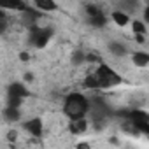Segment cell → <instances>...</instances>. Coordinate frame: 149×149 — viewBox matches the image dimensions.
<instances>
[{
  "mask_svg": "<svg viewBox=\"0 0 149 149\" xmlns=\"http://www.w3.org/2000/svg\"><path fill=\"white\" fill-rule=\"evenodd\" d=\"M90 128L88 118H76V119H68V132L72 135H83Z\"/></svg>",
  "mask_w": 149,
  "mask_h": 149,
  "instance_id": "obj_4",
  "label": "cell"
},
{
  "mask_svg": "<svg viewBox=\"0 0 149 149\" xmlns=\"http://www.w3.org/2000/svg\"><path fill=\"white\" fill-rule=\"evenodd\" d=\"M21 104H23V98H19V97H9V95H7V105L21 107Z\"/></svg>",
  "mask_w": 149,
  "mask_h": 149,
  "instance_id": "obj_20",
  "label": "cell"
},
{
  "mask_svg": "<svg viewBox=\"0 0 149 149\" xmlns=\"http://www.w3.org/2000/svg\"><path fill=\"white\" fill-rule=\"evenodd\" d=\"M146 2H147V6H149V0H146Z\"/></svg>",
  "mask_w": 149,
  "mask_h": 149,
  "instance_id": "obj_26",
  "label": "cell"
},
{
  "mask_svg": "<svg viewBox=\"0 0 149 149\" xmlns=\"http://www.w3.org/2000/svg\"><path fill=\"white\" fill-rule=\"evenodd\" d=\"M86 23H88L90 26H93V28H104V26L107 25V16H105V13H102V14H98V16H95V18L86 19Z\"/></svg>",
  "mask_w": 149,
  "mask_h": 149,
  "instance_id": "obj_16",
  "label": "cell"
},
{
  "mask_svg": "<svg viewBox=\"0 0 149 149\" xmlns=\"http://www.w3.org/2000/svg\"><path fill=\"white\" fill-rule=\"evenodd\" d=\"M107 49H109V53H111L112 56H118V58L126 56V54H128V51H130V49H128L123 42H119V40H112V42H109Z\"/></svg>",
  "mask_w": 149,
  "mask_h": 149,
  "instance_id": "obj_11",
  "label": "cell"
},
{
  "mask_svg": "<svg viewBox=\"0 0 149 149\" xmlns=\"http://www.w3.org/2000/svg\"><path fill=\"white\" fill-rule=\"evenodd\" d=\"M63 114L67 119H76V118H86L91 112V100L84 93H68L61 105Z\"/></svg>",
  "mask_w": 149,
  "mask_h": 149,
  "instance_id": "obj_2",
  "label": "cell"
},
{
  "mask_svg": "<svg viewBox=\"0 0 149 149\" xmlns=\"http://www.w3.org/2000/svg\"><path fill=\"white\" fill-rule=\"evenodd\" d=\"M2 116L7 123H16L21 119V111L19 107H13V105H6L4 111H2Z\"/></svg>",
  "mask_w": 149,
  "mask_h": 149,
  "instance_id": "obj_10",
  "label": "cell"
},
{
  "mask_svg": "<svg viewBox=\"0 0 149 149\" xmlns=\"http://www.w3.org/2000/svg\"><path fill=\"white\" fill-rule=\"evenodd\" d=\"M139 7H140L139 0H121V2L118 4V9H123L128 14H135L139 11Z\"/></svg>",
  "mask_w": 149,
  "mask_h": 149,
  "instance_id": "obj_14",
  "label": "cell"
},
{
  "mask_svg": "<svg viewBox=\"0 0 149 149\" xmlns=\"http://www.w3.org/2000/svg\"><path fill=\"white\" fill-rule=\"evenodd\" d=\"M23 79H25V83H32L33 81V74L32 72H26L25 76H23Z\"/></svg>",
  "mask_w": 149,
  "mask_h": 149,
  "instance_id": "obj_23",
  "label": "cell"
},
{
  "mask_svg": "<svg viewBox=\"0 0 149 149\" xmlns=\"http://www.w3.org/2000/svg\"><path fill=\"white\" fill-rule=\"evenodd\" d=\"M70 61H72V65H83V63H86L88 61V54L84 53V51H81V49H76L72 53V56H70Z\"/></svg>",
  "mask_w": 149,
  "mask_h": 149,
  "instance_id": "obj_17",
  "label": "cell"
},
{
  "mask_svg": "<svg viewBox=\"0 0 149 149\" xmlns=\"http://www.w3.org/2000/svg\"><path fill=\"white\" fill-rule=\"evenodd\" d=\"M33 6L42 13H54L58 9L56 0H33Z\"/></svg>",
  "mask_w": 149,
  "mask_h": 149,
  "instance_id": "obj_12",
  "label": "cell"
},
{
  "mask_svg": "<svg viewBox=\"0 0 149 149\" xmlns=\"http://www.w3.org/2000/svg\"><path fill=\"white\" fill-rule=\"evenodd\" d=\"M7 14H6V9H2V7H0V33H6L7 32Z\"/></svg>",
  "mask_w": 149,
  "mask_h": 149,
  "instance_id": "obj_19",
  "label": "cell"
},
{
  "mask_svg": "<svg viewBox=\"0 0 149 149\" xmlns=\"http://www.w3.org/2000/svg\"><path fill=\"white\" fill-rule=\"evenodd\" d=\"M16 137H18V133H16V130H11V132L7 133V139H9V140H16Z\"/></svg>",
  "mask_w": 149,
  "mask_h": 149,
  "instance_id": "obj_24",
  "label": "cell"
},
{
  "mask_svg": "<svg viewBox=\"0 0 149 149\" xmlns=\"http://www.w3.org/2000/svg\"><path fill=\"white\" fill-rule=\"evenodd\" d=\"M132 63L135 67H147L149 65V53H146V51L132 53Z\"/></svg>",
  "mask_w": 149,
  "mask_h": 149,
  "instance_id": "obj_13",
  "label": "cell"
},
{
  "mask_svg": "<svg viewBox=\"0 0 149 149\" xmlns=\"http://www.w3.org/2000/svg\"><path fill=\"white\" fill-rule=\"evenodd\" d=\"M135 40H137L139 44H144V42H146V35H135Z\"/></svg>",
  "mask_w": 149,
  "mask_h": 149,
  "instance_id": "obj_25",
  "label": "cell"
},
{
  "mask_svg": "<svg viewBox=\"0 0 149 149\" xmlns=\"http://www.w3.org/2000/svg\"><path fill=\"white\" fill-rule=\"evenodd\" d=\"M53 33H54V30L51 26L39 25V23L32 25V26H28V44L37 47V49H42L53 39Z\"/></svg>",
  "mask_w": 149,
  "mask_h": 149,
  "instance_id": "obj_3",
  "label": "cell"
},
{
  "mask_svg": "<svg viewBox=\"0 0 149 149\" xmlns=\"http://www.w3.org/2000/svg\"><path fill=\"white\" fill-rule=\"evenodd\" d=\"M21 14H23V21L26 23V26H32V25H37L40 21L44 13L40 9H37V7H26Z\"/></svg>",
  "mask_w": 149,
  "mask_h": 149,
  "instance_id": "obj_6",
  "label": "cell"
},
{
  "mask_svg": "<svg viewBox=\"0 0 149 149\" xmlns=\"http://www.w3.org/2000/svg\"><path fill=\"white\" fill-rule=\"evenodd\" d=\"M7 95L9 97H19V98H26L28 95H30V91H28V88L23 84V83H11L9 86H7Z\"/></svg>",
  "mask_w": 149,
  "mask_h": 149,
  "instance_id": "obj_8",
  "label": "cell"
},
{
  "mask_svg": "<svg viewBox=\"0 0 149 149\" xmlns=\"http://www.w3.org/2000/svg\"><path fill=\"white\" fill-rule=\"evenodd\" d=\"M123 83L121 74H118L112 67L107 63H98L97 68L88 74L83 81V88L88 91H102V90H111L116 88Z\"/></svg>",
  "mask_w": 149,
  "mask_h": 149,
  "instance_id": "obj_1",
  "label": "cell"
},
{
  "mask_svg": "<svg viewBox=\"0 0 149 149\" xmlns=\"http://www.w3.org/2000/svg\"><path fill=\"white\" fill-rule=\"evenodd\" d=\"M142 19L149 25V6H146V7H144V11H142Z\"/></svg>",
  "mask_w": 149,
  "mask_h": 149,
  "instance_id": "obj_21",
  "label": "cell"
},
{
  "mask_svg": "<svg viewBox=\"0 0 149 149\" xmlns=\"http://www.w3.org/2000/svg\"><path fill=\"white\" fill-rule=\"evenodd\" d=\"M23 128H25L32 137H35V139L42 137L44 126H42V119H40V118H32V119L25 121V123H23Z\"/></svg>",
  "mask_w": 149,
  "mask_h": 149,
  "instance_id": "obj_5",
  "label": "cell"
},
{
  "mask_svg": "<svg viewBox=\"0 0 149 149\" xmlns=\"http://www.w3.org/2000/svg\"><path fill=\"white\" fill-rule=\"evenodd\" d=\"M0 7L6 11H18L23 13L28 6L25 4V0H0Z\"/></svg>",
  "mask_w": 149,
  "mask_h": 149,
  "instance_id": "obj_9",
  "label": "cell"
},
{
  "mask_svg": "<svg viewBox=\"0 0 149 149\" xmlns=\"http://www.w3.org/2000/svg\"><path fill=\"white\" fill-rule=\"evenodd\" d=\"M133 35H146L147 33V23L144 19H132L130 23Z\"/></svg>",
  "mask_w": 149,
  "mask_h": 149,
  "instance_id": "obj_15",
  "label": "cell"
},
{
  "mask_svg": "<svg viewBox=\"0 0 149 149\" xmlns=\"http://www.w3.org/2000/svg\"><path fill=\"white\" fill-rule=\"evenodd\" d=\"M19 60H21V61H28V60H30V53H28V51H21V53H19Z\"/></svg>",
  "mask_w": 149,
  "mask_h": 149,
  "instance_id": "obj_22",
  "label": "cell"
},
{
  "mask_svg": "<svg viewBox=\"0 0 149 149\" xmlns=\"http://www.w3.org/2000/svg\"><path fill=\"white\" fill-rule=\"evenodd\" d=\"M104 11L98 7V6H95V4H88V6H84V16H86V19H90V18H95V16H98V14H102Z\"/></svg>",
  "mask_w": 149,
  "mask_h": 149,
  "instance_id": "obj_18",
  "label": "cell"
},
{
  "mask_svg": "<svg viewBox=\"0 0 149 149\" xmlns=\"http://www.w3.org/2000/svg\"><path fill=\"white\" fill-rule=\"evenodd\" d=\"M111 19H112L118 26H126V25L132 23V14H128V13L123 11V9H114V11L111 13Z\"/></svg>",
  "mask_w": 149,
  "mask_h": 149,
  "instance_id": "obj_7",
  "label": "cell"
}]
</instances>
